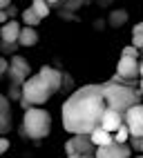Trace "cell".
<instances>
[{
	"label": "cell",
	"instance_id": "cell-1",
	"mask_svg": "<svg viewBox=\"0 0 143 158\" xmlns=\"http://www.w3.org/2000/svg\"><path fill=\"white\" fill-rule=\"evenodd\" d=\"M107 109L103 85H85L76 89L63 102V127L74 136H89L96 127H101V118Z\"/></svg>",
	"mask_w": 143,
	"mask_h": 158
},
{
	"label": "cell",
	"instance_id": "cell-2",
	"mask_svg": "<svg viewBox=\"0 0 143 158\" xmlns=\"http://www.w3.org/2000/svg\"><path fill=\"white\" fill-rule=\"evenodd\" d=\"M103 96H105V105L110 109H114L119 114H123L128 109H132L134 105H139L141 100V91L136 87H130V85H121V82H112L107 80L103 85Z\"/></svg>",
	"mask_w": 143,
	"mask_h": 158
},
{
	"label": "cell",
	"instance_id": "cell-3",
	"mask_svg": "<svg viewBox=\"0 0 143 158\" xmlns=\"http://www.w3.org/2000/svg\"><path fill=\"white\" fill-rule=\"evenodd\" d=\"M54 94H56V89L49 85L40 73H34V76H29L23 82V87H20V105H23L25 109L40 107V105H45Z\"/></svg>",
	"mask_w": 143,
	"mask_h": 158
},
{
	"label": "cell",
	"instance_id": "cell-4",
	"mask_svg": "<svg viewBox=\"0 0 143 158\" xmlns=\"http://www.w3.org/2000/svg\"><path fill=\"white\" fill-rule=\"evenodd\" d=\"M23 129H25V136H29V138L43 140L49 136V129H52V116L40 107H29L25 109V116H23Z\"/></svg>",
	"mask_w": 143,
	"mask_h": 158
},
{
	"label": "cell",
	"instance_id": "cell-5",
	"mask_svg": "<svg viewBox=\"0 0 143 158\" xmlns=\"http://www.w3.org/2000/svg\"><path fill=\"white\" fill-rule=\"evenodd\" d=\"M65 152L67 156H94L96 147L89 136H72L65 143Z\"/></svg>",
	"mask_w": 143,
	"mask_h": 158
},
{
	"label": "cell",
	"instance_id": "cell-6",
	"mask_svg": "<svg viewBox=\"0 0 143 158\" xmlns=\"http://www.w3.org/2000/svg\"><path fill=\"white\" fill-rule=\"evenodd\" d=\"M123 123L128 125L130 136H134V138H143V105L141 102L125 111Z\"/></svg>",
	"mask_w": 143,
	"mask_h": 158
},
{
	"label": "cell",
	"instance_id": "cell-7",
	"mask_svg": "<svg viewBox=\"0 0 143 158\" xmlns=\"http://www.w3.org/2000/svg\"><path fill=\"white\" fill-rule=\"evenodd\" d=\"M9 76H11L14 82H23L32 76V67H29V62L23 58V56H11L9 60Z\"/></svg>",
	"mask_w": 143,
	"mask_h": 158
},
{
	"label": "cell",
	"instance_id": "cell-8",
	"mask_svg": "<svg viewBox=\"0 0 143 158\" xmlns=\"http://www.w3.org/2000/svg\"><path fill=\"white\" fill-rule=\"evenodd\" d=\"M130 156H132V147L119 145V143H112L107 147H98L94 152V158H130Z\"/></svg>",
	"mask_w": 143,
	"mask_h": 158
},
{
	"label": "cell",
	"instance_id": "cell-9",
	"mask_svg": "<svg viewBox=\"0 0 143 158\" xmlns=\"http://www.w3.org/2000/svg\"><path fill=\"white\" fill-rule=\"evenodd\" d=\"M121 125H123V114H119V111L107 107L105 114H103V118H101V127H103L105 131H110V134H114Z\"/></svg>",
	"mask_w": 143,
	"mask_h": 158
},
{
	"label": "cell",
	"instance_id": "cell-10",
	"mask_svg": "<svg viewBox=\"0 0 143 158\" xmlns=\"http://www.w3.org/2000/svg\"><path fill=\"white\" fill-rule=\"evenodd\" d=\"M20 27L16 20H9V23H5L2 27H0V38H2V45H14L18 43V38H20Z\"/></svg>",
	"mask_w": 143,
	"mask_h": 158
},
{
	"label": "cell",
	"instance_id": "cell-11",
	"mask_svg": "<svg viewBox=\"0 0 143 158\" xmlns=\"http://www.w3.org/2000/svg\"><path fill=\"white\" fill-rule=\"evenodd\" d=\"M11 129V107L9 100L0 94V134H7Z\"/></svg>",
	"mask_w": 143,
	"mask_h": 158
},
{
	"label": "cell",
	"instance_id": "cell-12",
	"mask_svg": "<svg viewBox=\"0 0 143 158\" xmlns=\"http://www.w3.org/2000/svg\"><path fill=\"white\" fill-rule=\"evenodd\" d=\"M89 138H92V143H94V147L98 149V147H107V145L114 143V134L105 131L103 127H96L94 131L89 134Z\"/></svg>",
	"mask_w": 143,
	"mask_h": 158
},
{
	"label": "cell",
	"instance_id": "cell-13",
	"mask_svg": "<svg viewBox=\"0 0 143 158\" xmlns=\"http://www.w3.org/2000/svg\"><path fill=\"white\" fill-rule=\"evenodd\" d=\"M38 43V31L34 27H23L20 29V38H18V45L23 47H34Z\"/></svg>",
	"mask_w": 143,
	"mask_h": 158
},
{
	"label": "cell",
	"instance_id": "cell-14",
	"mask_svg": "<svg viewBox=\"0 0 143 158\" xmlns=\"http://www.w3.org/2000/svg\"><path fill=\"white\" fill-rule=\"evenodd\" d=\"M23 23H25V27H38L40 25V16L34 11V9L32 7H29V9H25V11H23Z\"/></svg>",
	"mask_w": 143,
	"mask_h": 158
},
{
	"label": "cell",
	"instance_id": "cell-15",
	"mask_svg": "<svg viewBox=\"0 0 143 158\" xmlns=\"http://www.w3.org/2000/svg\"><path fill=\"white\" fill-rule=\"evenodd\" d=\"M128 140H130V129H128V125L123 123L121 127L114 131V143H119V145H128Z\"/></svg>",
	"mask_w": 143,
	"mask_h": 158
},
{
	"label": "cell",
	"instance_id": "cell-16",
	"mask_svg": "<svg viewBox=\"0 0 143 158\" xmlns=\"http://www.w3.org/2000/svg\"><path fill=\"white\" fill-rule=\"evenodd\" d=\"M32 9L40 16V20L49 16V5L45 2V0H34V2H32Z\"/></svg>",
	"mask_w": 143,
	"mask_h": 158
},
{
	"label": "cell",
	"instance_id": "cell-17",
	"mask_svg": "<svg viewBox=\"0 0 143 158\" xmlns=\"http://www.w3.org/2000/svg\"><path fill=\"white\" fill-rule=\"evenodd\" d=\"M121 56H125V58H136V60H139V49L132 47V45H128V47H123V54H121Z\"/></svg>",
	"mask_w": 143,
	"mask_h": 158
},
{
	"label": "cell",
	"instance_id": "cell-18",
	"mask_svg": "<svg viewBox=\"0 0 143 158\" xmlns=\"http://www.w3.org/2000/svg\"><path fill=\"white\" fill-rule=\"evenodd\" d=\"M132 47H136L139 51L143 49V34H132Z\"/></svg>",
	"mask_w": 143,
	"mask_h": 158
},
{
	"label": "cell",
	"instance_id": "cell-19",
	"mask_svg": "<svg viewBox=\"0 0 143 158\" xmlns=\"http://www.w3.org/2000/svg\"><path fill=\"white\" fill-rule=\"evenodd\" d=\"M130 147L132 149H143V138H134V136H130Z\"/></svg>",
	"mask_w": 143,
	"mask_h": 158
},
{
	"label": "cell",
	"instance_id": "cell-20",
	"mask_svg": "<svg viewBox=\"0 0 143 158\" xmlns=\"http://www.w3.org/2000/svg\"><path fill=\"white\" fill-rule=\"evenodd\" d=\"M7 149H9V140L5 138V136H0V156H2Z\"/></svg>",
	"mask_w": 143,
	"mask_h": 158
},
{
	"label": "cell",
	"instance_id": "cell-21",
	"mask_svg": "<svg viewBox=\"0 0 143 158\" xmlns=\"http://www.w3.org/2000/svg\"><path fill=\"white\" fill-rule=\"evenodd\" d=\"M5 71H9V60H5V58H0V76H2Z\"/></svg>",
	"mask_w": 143,
	"mask_h": 158
},
{
	"label": "cell",
	"instance_id": "cell-22",
	"mask_svg": "<svg viewBox=\"0 0 143 158\" xmlns=\"http://www.w3.org/2000/svg\"><path fill=\"white\" fill-rule=\"evenodd\" d=\"M5 11H7V16H9V20H14V16H16V11H18V9H16V7L11 5V7H7V9H5Z\"/></svg>",
	"mask_w": 143,
	"mask_h": 158
},
{
	"label": "cell",
	"instance_id": "cell-23",
	"mask_svg": "<svg viewBox=\"0 0 143 158\" xmlns=\"http://www.w3.org/2000/svg\"><path fill=\"white\" fill-rule=\"evenodd\" d=\"M5 23H9V16H7V11H0V27H2Z\"/></svg>",
	"mask_w": 143,
	"mask_h": 158
},
{
	"label": "cell",
	"instance_id": "cell-24",
	"mask_svg": "<svg viewBox=\"0 0 143 158\" xmlns=\"http://www.w3.org/2000/svg\"><path fill=\"white\" fill-rule=\"evenodd\" d=\"M7 7H11V0H0V11H5Z\"/></svg>",
	"mask_w": 143,
	"mask_h": 158
},
{
	"label": "cell",
	"instance_id": "cell-25",
	"mask_svg": "<svg viewBox=\"0 0 143 158\" xmlns=\"http://www.w3.org/2000/svg\"><path fill=\"white\" fill-rule=\"evenodd\" d=\"M132 34H143V23H136L134 29H132Z\"/></svg>",
	"mask_w": 143,
	"mask_h": 158
},
{
	"label": "cell",
	"instance_id": "cell-26",
	"mask_svg": "<svg viewBox=\"0 0 143 158\" xmlns=\"http://www.w3.org/2000/svg\"><path fill=\"white\" fill-rule=\"evenodd\" d=\"M45 2H47L49 7H52V5H58V2H60V0H45Z\"/></svg>",
	"mask_w": 143,
	"mask_h": 158
},
{
	"label": "cell",
	"instance_id": "cell-27",
	"mask_svg": "<svg viewBox=\"0 0 143 158\" xmlns=\"http://www.w3.org/2000/svg\"><path fill=\"white\" fill-rule=\"evenodd\" d=\"M67 158H94V156H67Z\"/></svg>",
	"mask_w": 143,
	"mask_h": 158
},
{
	"label": "cell",
	"instance_id": "cell-28",
	"mask_svg": "<svg viewBox=\"0 0 143 158\" xmlns=\"http://www.w3.org/2000/svg\"><path fill=\"white\" fill-rule=\"evenodd\" d=\"M141 85H143V62H141Z\"/></svg>",
	"mask_w": 143,
	"mask_h": 158
},
{
	"label": "cell",
	"instance_id": "cell-29",
	"mask_svg": "<svg viewBox=\"0 0 143 158\" xmlns=\"http://www.w3.org/2000/svg\"><path fill=\"white\" fill-rule=\"evenodd\" d=\"M139 87H141V89H139V91H141V94H143V85H141V82H139Z\"/></svg>",
	"mask_w": 143,
	"mask_h": 158
},
{
	"label": "cell",
	"instance_id": "cell-30",
	"mask_svg": "<svg viewBox=\"0 0 143 158\" xmlns=\"http://www.w3.org/2000/svg\"><path fill=\"white\" fill-rule=\"evenodd\" d=\"M136 158H143V156H136Z\"/></svg>",
	"mask_w": 143,
	"mask_h": 158
},
{
	"label": "cell",
	"instance_id": "cell-31",
	"mask_svg": "<svg viewBox=\"0 0 143 158\" xmlns=\"http://www.w3.org/2000/svg\"><path fill=\"white\" fill-rule=\"evenodd\" d=\"M141 156H143V149H141Z\"/></svg>",
	"mask_w": 143,
	"mask_h": 158
},
{
	"label": "cell",
	"instance_id": "cell-32",
	"mask_svg": "<svg viewBox=\"0 0 143 158\" xmlns=\"http://www.w3.org/2000/svg\"><path fill=\"white\" fill-rule=\"evenodd\" d=\"M141 62H143V58H141Z\"/></svg>",
	"mask_w": 143,
	"mask_h": 158
}]
</instances>
